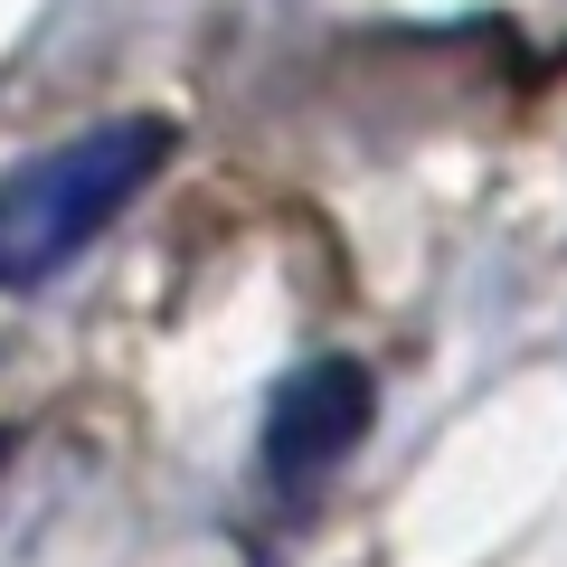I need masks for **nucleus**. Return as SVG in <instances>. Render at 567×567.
<instances>
[{
  "label": "nucleus",
  "mask_w": 567,
  "mask_h": 567,
  "mask_svg": "<svg viewBox=\"0 0 567 567\" xmlns=\"http://www.w3.org/2000/svg\"><path fill=\"white\" fill-rule=\"evenodd\" d=\"M171 152H181L171 114H104L48 152H29V162H10L0 171V293L58 284L171 171Z\"/></svg>",
  "instance_id": "obj_1"
},
{
  "label": "nucleus",
  "mask_w": 567,
  "mask_h": 567,
  "mask_svg": "<svg viewBox=\"0 0 567 567\" xmlns=\"http://www.w3.org/2000/svg\"><path fill=\"white\" fill-rule=\"evenodd\" d=\"M369 416H379V388H369L360 360H303L275 398H265V425H256L265 483H322L331 464L360 454Z\"/></svg>",
  "instance_id": "obj_2"
}]
</instances>
